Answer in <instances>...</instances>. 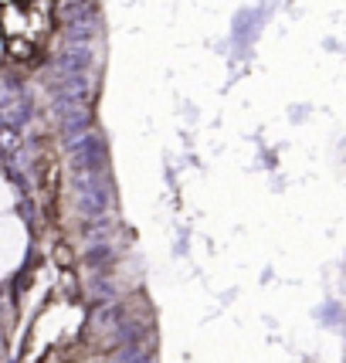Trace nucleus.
<instances>
[{
    "instance_id": "1",
    "label": "nucleus",
    "mask_w": 346,
    "mask_h": 363,
    "mask_svg": "<svg viewBox=\"0 0 346 363\" xmlns=\"http://www.w3.org/2000/svg\"><path fill=\"white\" fill-rule=\"evenodd\" d=\"M68 153H72L75 177L102 174L106 163H109V146H106V136H99V133H85L79 140H72L68 143Z\"/></svg>"
},
{
    "instance_id": "2",
    "label": "nucleus",
    "mask_w": 346,
    "mask_h": 363,
    "mask_svg": "<svg viewBox=\"0 0 346 363\" xmlns=\"http://www.w3.org/2000/svg\"><path fill=\"white\" fill-rule=\"evenodd\" d=\"M75 204L85 218H102L112 207V187L102 174L75 177Z\"/></svg>"
},
{
    "instance_id": "3",
    "label": "nucleus",
    "mask_w": 346,
    "mask_h": 363,
    "mask_svg": "<svg viewBox=\"0 0 346 363\" xmlns=\"http://www.w3.org/2000/svg\"><path fill=\"white\" fill-rule=\"evenodd\" d=\"M92 48L89 45H68L65 51L55 55V62H51V75H58V79H68V75H85V68L92 65Z\"/></svg>"
},
{
    "instance_id": "4",
    "label": "nucleus",
    "mask_w": 346,
    "mask_h": 363,
    "mask_svg": "<svg viewBox=\"0 0 346 363\" xmlns=\"http://www.w3.org/2000/svg\"><path fill=\"white\" fill-rule=\"evenodd\" d=\"M146 333H150V323H140V319L123 316L119 323H116L112 336H116V343H119V347H140V340H146Z\"/></svg>"
},
{
    "instance_id": "5",
    "label": "nucleus",
    "mask_w": 346,
    "mask_h": 363,
    "mask_svg": "<svg viewBox=\"0 0 346 363\" xmlns=\"http://www.w3.org/2000/svg\"><path fill=\"white\" fill-rule=\"evenodd\" d=\"M95 34H99V21H75V24H68L65 28V38H68V45H89Z\"/></svg>"
},
{
    "instance_id": "6",
    "label": "nucleus",
    "mask_w": 346,
    "mask_h": 363,
    "mask_svg": "<svg viewBox=\"0 0 346 363\" xmlns=\"http://www.w3.org/2000/svg\"><path fill=\"white\" fill-rule=\"evenodd\" d=\"M62 14L68 17V24H75V21H92L95 7H92V0H65Z\"/></svg>"
},
{
    "instance_id": "7",
    "label": "nucleus",
    "mask_w": 346,
    "mask_h": 363,
    "mask_svg": "<svg viewBox=\"0 0 346 363\" xmlns=\"http://www.w3.org/2000/svg\"><path fill=\"white\" fill-rule=\"evenodd\" d=\"M112 258H116V252H112V245H106V241H102V245H92V248L85 252V262H89L92 269H99V265H109Z\"/></svg>"
},
{
    "instance_id": "8",
    "label": "nucleus",
    "mask_w": 346,
    "mask_h": 363,
    "mask_svg": "<svg viewBox=\"0 0 346 363\" xmlns=\"http://www.w3.org/2000/svg\"><path fill=\"white\" fill-rule=\"evenodd\" d=\"M116 363H153V357L143 347H119V353L112 357Z\"/></svg>"
},
{
    "instance_id": "9",
    "label": "nucleus",
    "mask_w": 346,
    "mask_h": 363,
    "mask_svg": "<svg viewBox=\"0 0 346 363\" xmlns=\"http://www.w3.org/2000/svg\"><path fill=\"white\" fill-rule=\"evenodd\" d=\"M92 296H95V302L102 299V306H109V302H116V285H112L109 279H95V282H92Z\"/></svg>"
},
{
    "instance_id": "10",
    "label": "nucleus",
    "mask_w": 346,
    "mask_h": 363,
    "mask_svg": "<svg viewBox=\"0 0 346 363\" xmlns=\"http://www.w3.org/2000/svg\"><path fill=\"white\" fill-rule=\"evenodd\" d=\"M109 231H112V221L106 218V214H102V218H92V221L85 224V238H92V241L95 238H106Z\"/></svg>"
},
{
    "instance_id": "11",
    "label": "nucleus",
    "mask_w": 346,
    "mask_h": 363,
    "mask_svg": "<svg viewBox=\"0 0 346 363\" xmlns=\"http://www.w3.org/2000/svg\"><path fill=\"white\" fill-rule=\"evenodd\" d=\"M17 146H21V140H17V129H11V126H0V150H7V153H14Z\"/></svg>"
},
{
    "instance_id": "12",
    "label": "nucleus",
    "mask_w": 346,
    "mask_h": 363,
    "mask_svg": "<svg viewBox=\"0 0 346 363\" xmlns=\"http://www.w3.org/2000/svg\"><path fill=\"white\" fill-rule=\"evenodd\" d=\"M0 357H4V336H0Z\"/></svg>"
}]
</instances>
